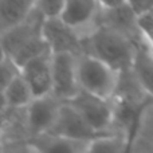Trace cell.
<instances>
[{"label":"cell","instance_id":"obj_3","mask_svg":"<svg viewBox=\"0 0 153 153\" xmlns=\"http://www.w3.org/2000/svg\"><path fill=\"white\" fill-rule=\"evenodd\" d=\"M67 102L74 106L94 130L101 133H108V129L114 121L111 98L108 100V98L95 95L93 93L79 90L78 94L74 95Z\"/></svg>","mask_w":153,"mask_h":153},{"label":"cell","instance_id":"obj_11","mask_svg":"<svg viewBox=\"0 0 153 153\" xmlns=\"http://www.w3.org/2000/svg\"><path fill=\"white\" fill-rule=\"evenodd\" d=\"M132 69L143 89L153 98V50L146 43H137Z\"/></svg>","mask_w":153,"mask_h":153},{"label":"cell","instance_id":"obj_7","mask_svg":"<svg viewBox=\"0 0 153 153\" xmlns=\"http://www.w3.org/2000/svg\"><path fill=\"white\" fill-rule=\"evenodd\" d=\"M22 74L35 98L53 93V51L48 50L30 59L22 66Z\"/></svg>","mask_w":153,"mask_h":153},{"label":"cell","instance_id":"obj_13","mask_svg":"<svg viewBox=\"0 0 153 153\" xmlns=\"http://www.w3.org/2000/svg\"><path fill=\"white\" fill-rule=\"evenodd\" d=\"M65 5V0H35V8L45 16L48 18H59Z\"/></svg>","mask_w":153,"mask_h":153},{"label":"cell","instance_id":"obj_12","mask_svg":"<svg viewBox=\"0 0 153 153\" xmlns=\"http://www.w3.org/2000/svg\"><path fill=\"white\" fill-rule=\"evenodd\" d=\"M35 7V0H0L1 31L27 18Z\"/></svg>","mask_w":153,"mask_h":153},{"label":"cell","instance_id":"obj_16","mask_svg":"<svg viewBox=\"0 0 153 153\" xmlns=\"http://www.w3.org/2000/svg\"><path fill=\"white\" fill-rule=\"evenodd\" d=\"M128 3L132 10L137 13V16L153 11V0H128Z\"/></svg>","mask_w":153,"mask_h":153},{"label":"cell","instance_id":"obj_9","mask_svg":"<svg viewBox=\"0 0 153 153\" xmlns=\"http://www.w3.org/2000/svg\"><path fill=\"white\" fill-rule=\"evenodd\" d=\"M102 5L98 0H65V5L59 18L78 31H82L95 23L101 16Z\"/></svg>","mask_w":153,"mask_h":153},{"label":"cell","instance_id":"obj_1","mask_svg":"<svg viewBox=\"0 0 153 153\" xmlns=\"http://www.w3.org/2000/svg\"><path fill=\"white\" fill-rule=\"evenodd\" d=\"M82 43L85 53L97 56L121 73L132 69L138 42L108 24L100 23L82 38Z\"/></svg>","mask_w":153,"mask_h":153},{"label":"cell","instance_id":"obj_10","mask_svg":"<svg viewBox=\"0 0 153 153\" xmlns=\"http://www.w3.org/2000/svg\"><path fill=\"white\" fill-rule=\"evenodd\" d=\"M1 91H3V109L5 108L16 109V108L28 106L35 98L28 82L26 81V78L23 76L22 73L18 76H15L5 87H3Z\"/></svg>","mask_w":153,"mask_h":153},{"label":"cell","instance_id":"obj_2","mask_svg":"<svg viewBox=\"0 0 153 153\" xmlns=\"http://www.w3.org/2000/svg\"><path fill=\"white\" fill-rule=\"evenodd\" d=\"M76 73L81 90L108 100L116 94L120 73L97 56L87 53L78 55Z\"/></svg>","mask_w":153,"mask_h":153},{"label":"cell","instance_id":"obj_15","mask_svg":"<svg viewBox=\"0 0 153 153\" xmlns=\"http://www.w3.org/2000/svg\"><path fill=\"white\" fill-rule=\"evenodd\" d=\"M138 27L143 39H145V43L153 50V12L138 16Z\"/></svg>","mask_w":153,"mask_h":153},{"label":"cell","instance_id":"obj_6","mask_svg":"<svg viewBox=\"0 0 153 153\" xmlns=\"http://www.w3.org/2000/svg\"><path fill=\"white\" fill-rule=\"evenodd\" d=\"M43 36L53 53L83 54L82 36L61 18H48L43 24Z\"/></svg>","mask_w":153,"mask_h":153},{"label":"cell","instance_id":"obj_14","mask_svg":"<svg viewBox=\"0 0 153 153\" xmlns=\"http://www.w3.org/2000/svg\"><path fill=\"white\" fill-rule=\"evenodd\" d=\"M22 73V69L15 63L12 58L3 54L1 58V89L5 87L15 76H18Z\"/></svg>","mask_w":153,"mask_h":153},{"label":"cell","instance_id":"obj_17","mask_svg":"<svg viewBox=\"0 0 153 153\" xmlns=\"http://www.w3.org/2000/svg\"><path fill=\"white\" fill-rule=\"evenodd\" d=\"M98 1H100V4L103 8H113V7H117V5L124 4L128 0H98Z\"/></svg>","mask_w":153,"mask_h":153},{"label":"cell","instance_id":"obj_8","mask_svg":"<svg viewBox=\"0 0 153 153\" xmlns=\"http://www.w3.org/2000/svg\"><path fill=\"white\" fill-rule=\"evenodd\" d=\"M62 102L63 101L54 93L34 98V101L27 106V124L30 130L35 134L47 133L58 117Z\"/></svg>","mask_w":153,"mask_h":153},{"label":"cell","instance_id":"obj_4","mask_svg":"<svg viewBox=\"0 0 153 153\" xmlns=\"http://www.w3.org/2000/svg\"><path fill=\"white\" fill-rule=\"evenodd\" d=\"M47 133L69 138V140L82 141V143H91L98 137L110 134V133H101L94 130L79 114V111L67 101L62 102L58 117Z\"/></svg>","mask_w":153,"mask_h":153},{"label":"cell","instance_id":"obj_5","mask_svg":"<svg viewBox=\"0 0 153 153\" xmlns=\"http://www.w3.org/2000/svg\"><path fill=\"white\" fill-rule=\"evenodd\" d=\"M76 62V54L53 53V93L62 101L71 100L81 90Z\"/></svg>","mask_w":153,"mask_h":153}]
</instances>
